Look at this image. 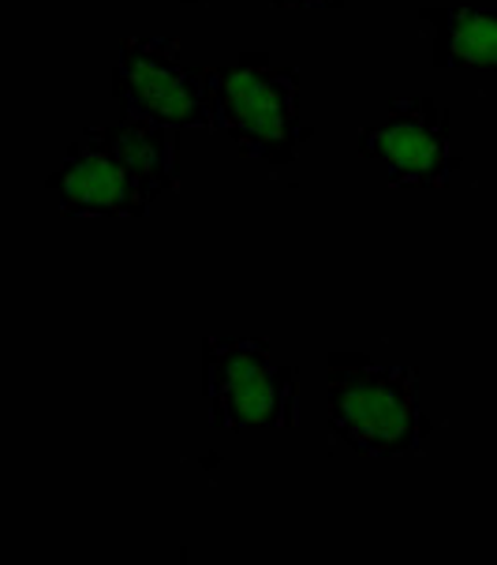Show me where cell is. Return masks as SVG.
<instances>
[{"label": "cell", "mask_w": 497, "mask_h": 565, "mask_svg": "<svg viewBox=\"0 0 497 565\" xmlns=\"http://www.w3.org/2000/svg\"><path fill=\"white\" fill-rule=\"evenodd\" d=\"M120 117L161 128H214V68L187 64L169 34H131L112 64Z\"/></svg>", "instance_id": "cell-5"}, {"label": "cell", "mask_w": 497, "mask_h": 565, "mask_svg": "<svg viewBox=\"0 0 497 565\" xmlns=\"http://www.w3.org/2000/svg\"><path fill=\"white\" fill-rule=\"evenodd\" d=\"M329 430L363 457H412L434 435L419 405V379L408 363H381L363 352L329 356Z\"/></svg>", "instance_id": "cell-2"}, {"label": "cell", "mask_w": 497, "mask_h": 565, "mask_svg": "<svg viewBox=\"0 0 497 565\" xmlns=\"http://www.w3.org/2000/svg\"><path fill=\"white\" fill-rule=\"evenodd\" d=\"M419 19L430 26L434 68L497 75V4H426Z\"/></svg>", "instance_id": "cell-7"}, {"label": "cell", "mask_w": 497, "mask_h": 565, "mask_svg": "<svg viewBox=\"0 0 497 565\" xmlns=\"http://www.w3.org/2000/svg\"><path fill=\"white\" fill-rule=\"evenodd\" d=\"M180 180L176 131L128 120L86 128L45 191L68 217H147Z\"/></svg>", "instance_id": "cell-1"}, {"label": "cell", "mask_w": 497, "mask_h": 565, "mask_svg": "<svg viewBox=\"0 0 497 565\" xmlns=\"http://www.w3.org/2000/svg\"><path fill=\"white\" fill-rule=\"evenodd\" d=\"M273 8H295V12H318V8H344V0H273Z\"/></svg>", "instance_id": "cell-8"}, {"label": "cell", "mask_w": 497, "mask_h": 565, "mask_svg": "<svg viewBox=\"0 0 497 565\" xmlns=\"http://www.w3.org/2000/svg\"><path fill=\"white\" fill-rule=\"evenodd\" d=\"M214 131L270 169H289L314 136L300 120V75L266 53L214 68Z\"/></svg>", "instance_id": "cell-3"}, {"label": "cell", "mask_w": 497, "mask_h": 565, "mask_svg": "<svg viewBox=\"0 0 497 565\" xmlns=\"http://www.w3.org/2000/svg\"><path fill=\"white\" fill-rule=\"evenodd\" d=\"M203 397L222 430H292L300 416V386L289 363L251 333H206Z\"/></svg>", "instance_id": "cell-4"}, {"label": "cell", "mask_w": 497, "mask_h": 565, "mask_svg": "<svg viewBox=\"0 0 497 565\" xmlns=\"http://www.w3.org/2000/svg\"><path fill=\"white\" fill-rule=\"evenodd\" d=\"M359 154L393 188H445L464 158L449 142V113L426 94H400L359 131Z\"/></svg>", "instance_id": "cell-6"}]
</instances>
